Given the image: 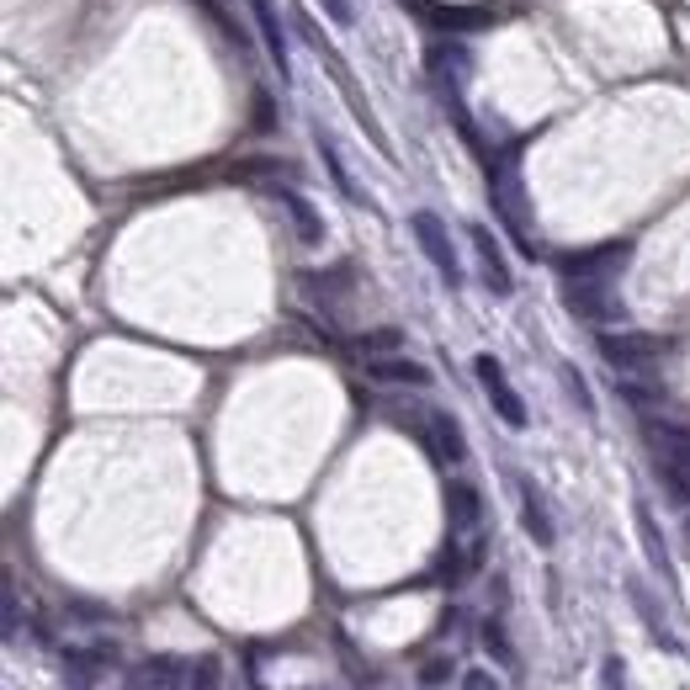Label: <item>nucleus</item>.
Wrapping results in <instances>:
<instances>
[{
	"label": "nucleus",
	"instance_id": "obj_11",
	"mask_svg": "<svg viewBox=\"0 0 690 690\" xmlns=\"http://www.w3.org/2000/svg\"><path fill=\"white\" fill-rule=\"evenodd\" d=\"M447 521H451V531H473L484 521V494L457 479V484L447 488Z\"/></svg>",
	"mask_w": 690,
	"mask_h": 690
},
{
	"label": "nucleus",
	"instance_id": "obj_3",
	"mask_svg": "<svg viewBox=\"0 0 690 690\" xmlns=\"http://www.w3.org/2000/svg\"><path fill=\"white\" fill-rule=\"evenodd\" d=\"M627 261H632V244L627 240L595 244V250L564 255L558 261V277H564V287H616V277L627 271Z\"/></svg>",
	"mask_w": 690,
	"mask_h": 690
},
{
	"label": "nucleus",
	"instance_id": "obj_5",
	"mask_svg": "<svg viewBox=\"0 0 690 690\" xmlns=\"http://www.w3.org/2000/svg\"><path fill=\"white\" fill-rule=\"evenodd\" d=\"M409 229H414V240H420V250H425V261L441 271V282L457 292V287H462V266H457V250H451L447 223H441L436 213H414V218H409Z\"/></svg>",
	"mask_w": 690,
	"mask_h": 690
},
{
	"label": "nucleus",
	"instance_id": "obj_25",
	"mask_svg": "<svg viewBox=\"0 0 690 690\" xmlns=\"http://www.w3.org/2000/svg\"><path fill=\"white\" fill-rule=\"evenodd\" d=\"M462 690H499V680L484 675V669H468V675H462Z\"/></svg>",
	"mask_w": 690,
	"mask_h": 690
},
{
	"label": "nucleus",
	"instance_id": "obj_22",
	"mask_svg": "<svg viewBox=\"0 0 690 690\" xmlns=\"http://www.w3.org/2000/svg\"><path fill=\"white\" fill-rule=\"evenodd\" d=\"M447 680H451V664H447V658H431V664L420 669V686H425V690L447 686Z\"/></svg>",
	"mask_w": 690,
	"mask_h": 690
},
{
	"label": "nucleus",
	"instance_id": "obj_4",
	"mask_svg": "<svg viewBox=\"0 0 690 690\" xmlns=\"http://www.w3.org/2000/svg\"><path fill=\"white\" fill-rule=\"evenodd\" d=\"M601 356H606L616 372H643V366L664 362L669 356V340L664 335H638V329H621V335H601Z\"/></svg>",
	"mask_w": 690,
	"mask_h": 690
},
{
	"label": "nucleus",
	"instance_id": "obj_1",
	"mask_svg": "<svg viewBox=\"0 0 690 690\" xmlns=\"http://www.w3.org/2000/svg\"><path fill=\"white\" fill-rule=\"evenodd\" d=\"M649 447H653V473L669 488V499L690 505V425L675 420H649Z\"/></svg>",
	"mask_w": 690,
	"mask_h": 690
},
{
	"label": "nucleus",
	"instance_id": "obj_26",
	"mask_svg": "<svg viewBox=\"0 0 690 690\" xmlns=\"http://www.w3.org/2000/svg\"><path fill=\"white\" fill-rule=\"evenodd\" d=\"M601 690H627V686H621V658H606V669H601Z\"/></svg>",
	"mask_w": 690,
	"mask_h": 690
},
{
	"label": "nucleus",
	"instance_id": "obj_8",
	"mask_svg": "<svg viewBox=\"0 0 690 690\" xmlns=\"http://www.w3.org/2000/svg\"><path fill=\"white\" fill-rule=\"evenodd\" d=\"M468 240H473V250H479V271H484V287L494 292V298H510V292H516V277H510V266H505V255H499L494 234H488L484 223H473V229H468Z\"/></svg>",
	"mask_w": 690,
	"mask_h": 690
},
{
	"label": "nucleus",
	"instance_id": "obj_15",
	"mask_svg": "<svg viewBox=\"0 0 690 690\" xmlns=\"http://www.w3.org/2000/svg\"><path fill=\"white\" fill-rule=\"evenodd\" d=\"M632 516H638V536H643V553H649V564L664 573V579H669V547H664V536H658V521H653V510H649V505H638Z\"/></svg>",
	"mask_w": 690,
	"mask_h": 690
},
{
	"label": "nucleus",
	"instance_id": "obj_18",
	"mask_svg": "<svg viewBox=\"0 0 690 690\" xmlns=\"http://www.w3.org/2000/svg\"><path fill=\"white\" fill-rule=\"evenodd\" d=\"M399 346H404V335H399V329H372V335L356 340V351H362L366 362H372V356H394Z\"/></svg>",
	"mask_w": 690,
	"mask_h": 690
},
{
	"label": "nucleus",
	"instance_id": "obj_12",
	"mask_svg": "<svg viewBox=\"0 0 690 690\" xmlns=\"http://www.w3.org/2000/svg\"><path fill=\"white\" fill-rule=\"evenodd\" d=\"M250 11H255V33L266 38V53H271V64L282 70V81H287V38H282V22H277L271 0H250Z\"/></svg>",
	"mask_w": 690,
	"mask_h": 690
},
{
	"label": "nucleus",
	"instance_id": "obj_23",
	"mask_svg": "<svg viewBox=\"0 0 690 690\" xmlns=\"http://www.w3.org/2000/svg\"><path fill=\"white\" fill-rule=\"evenodd\" d=\"M197 5H203V11H207V16H213V22H218V33H223V38H240V27H234V16H229V11H223L218 0H197Z\"/></svg>",
	"mask_w": 690,
	"mask_h": 690
},
{
	"label": "nucleus",
	"instance_id": "obj_2",
	"mask_svg": "<svg viewBox=\"0 0 690 690\" xmlns=\"http://www.w3.org/2000/svg\"><path fill=\"white\" fill-rule=\"evenodd\" d=\"M484 170H488V197H494L499 223H505V229L516 234V244H521L531 261H536V234H531V223H526V197H521L516 160H484Z\"/></svg>",
	"mask_w": 690,
	"mask_h": 690
},
{
	"label": "nucleus",
	"instance_id": "obj_6",
	"mask_svg": "<svg viewBox=\"0 0 690 690\" xmlns=\"http://www.w3.org/2000/svg\"><path fill=\"white\" fill-rule=\"evenodd\" d=\"M473 372H479V383H484V394H488V404H494V414H499L510 431H526V425H531L526 399L516 394V383L505 377V366L494 362V356H479V362H473Z\"/></svg>",
	"mask_w": 690,
	"mask_h": 690
},
{
	"label": "nucleus",
	"instance_id": "obj_9",
	"mask_svg": "<svg viewBox=\"0 0 690 690\" xmlns=\"http://www.w3.org/2000/svg\"><path fill=\"white\" fill-rule=\"evenodd\" d=\"M516 488H521V521H526V536L536 542V547H553V542H558V526H553V516H547V499L536 494L531 479H516Z\"/></svg>",
	"mask_w": 690,
	"mask_h": 690
},
{
	"label": "nucleus",
	"instance_id": "obj_24",
	"mask_svg": "<svg viewBox=\"0 0 690 690\" xmlns=\"http://www.w3.org/2000/svg\"><path fill=\"white\" fill-rule=\"evenodd\" d=\"M319 5H325L329 16H335V22H340V27H351V22H356V11H351V0H319Z\"/></svg>",
	"mask_w": 690,
	"mask_h": 690
},
{
	"label": "nucleus",
	"instance_id": "obj_17",
	"mask_svg": "<svg viewBox=\"0 0 690 690\" xmlns=\"http://www.w3.org/2000/svg\"><path fill=\"white\" fill-rule=\"evenodd\" d=\"M632 601H638V610H643V621H649L653 643H658V649H669V653H680V643H675V638H669V627L658 621V610H653V601H649V590H643V584H632Z\"/></svg>",
	"mask_w": 690,
	"mask_h": 690
},
{
	"label": "nucleus",
	"instance_id": "obj_13",
	"mask_svg": "<svg viewBox=\"0 0 690 690\" xmlns=\"http://www.w3.org/2000/svg\"><path fill=\"white\" fill-rule=\"evenodd\" d=\"M366 372H372L377 383H404V388H425V383H431V372L420 362H404V356H372Z\"/></svg>",
	"mask_w": 690,
	"mask_h": 690
},
{
	"label": "nucleus",
	"instance_id": "obj_10",
	"mask_svg": "<svg viewBox=\"0 0 690 690\" xmlns=\"http://www.w3.org/2000/svg\"><path fill=\"white\" fill-rule=\"evenodd\" d=\"M271 197L287 207V218H292V229H298V240H303V244L325 240V223H319V213H314L308 197H298V192H287V186H271Z\"/></svg>",
	"mask_w": 690,
	"mask_h": 690
},
{
	"label": "nucleus",
	"instance_id": "obj_27",
	"mask_svg": "<svg viewBox=\"0 0 690 690\" xmlns=\"http://www.w3.org/2000/svg\"><path fill=\"white\" fill-rule=\"evenodd\" d=\"M271 96H266V90H261V96H255V128H261V133H266V128H271Z\"/></svg>",
	"mask_w": 690,
	"mask_h": 690
},
{
	"label": "nucleus",
	"instance_id": "obj_14",
	"mask_svg": "<svg viewBox=\"0 0 690 690\" xmlns=\"http://www.w3.org/2000/svg\"><path fill=\"white\" fill-rule=\"evenodd\" d=\"M144 680L155 690H175L192 680V658H170V653H160V658H149L144 664Z\"/></svg>",
	"mask_w": 690,
	"mask_h": 690
},
{
	"label": "nucleus",
	"instance_id": "obj_16",
	"mask_svg": "<svg viewBox=\"0 0 690 690\" xmlns=\"http://www.w3.org/2000/svg\"><path fill=\"white\" fill-rule=\"evenodd\" d=\"M314 144H319V155H325V170L335 175V186H340L351 203H362V192H356V181H351V170H346V160H340V149H335V138H329L325 128H314Z\"/></svg>",
	"mask_w": 690,
	"mask_h": 690
},
{
	"label": "nucleus",
	"instance_id": "obj_21",
	"mask_svg": "<svg viewBox=\"0 0 690 690\" xmlns=\"http://www.w3.org/2000/svg\"><path fill=\"white\" fill-rule=\"evenodd\" d=\"M186 690H218V658H192V680H186Z\"/></svg>",
	"mask_w": 690,
	"mask_h": 690
},
{
	"label": "nucleus",
	"instance_id": "obj_19",
	"mask_svg": "<svg viewBox=\"0 0 690 690\" xmlns=\"http://www.w3.org/2000/svg\"><path fill=\"white\" fill-rule=\"evenodd\" d=\"M564 388H569V399H573V404H579L584 414H590V420H595V399H590V388H584V377H579L573 366H564Z\"/></svg>",
	"mask_w": 690,
	"mask_h": 690
},
{
	"label": "nucleus",
	"instance_id": "obj_7",
	"mask_svg": "<svg viewBox=\"0 0 690 690\" xmlns=\"http://www.w3.org/2000/svg\"><path fill=\"white\" fill-rule=\"evenodd\" d=\"M420 441L431 447L436 462H462V457H468V436H462V425L451 420L447 409H425V420H420Z\"/></svg>",
	"mask_w": 690,
	"mask_h": 690
},
{
	"label": "nucleus",
	"instance_id": "obj_20",
	"mask_svg": "<svg viewBox=\"0 0 690 690\" xmlns=\"http://www.w3.org/2000/svg\"><path fill=\"white\" fill-rule=\"evenodd\" d=\"M484 649L499 658V664H516V653H510V643H505V627L499 621H484Z\"/></svg>",
	"mask_w": 690,
	"mask_h": 690
}]
</instances>
